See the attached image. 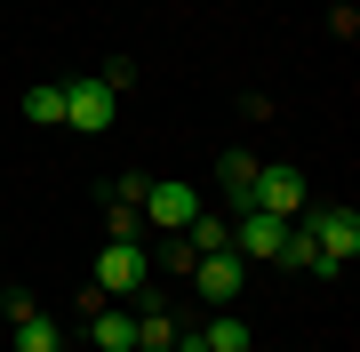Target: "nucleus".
<instances>
[{
    "instance_id": "1",
    "label": "nucleus",
    "mask_w": 360,
    "mask_h": 352,
    "mask_svg": "<svg viewBox=\"0 0 360 352\" xmlns=\"http://www.w3.org/2000/svg\"><path fill=\"white\" fill-rule=\"evenodd\" d=\"M232 209H257V216H281V224H296L312 209V176L304 169H288V160H272V169H257V184H240V193H232Z\"/></svg>"
},
{
    "instance_id": "2",
    "label": "nucleus",
    "mask_w": 360,
    "mask_h": 352,
    "mask_svg": "<svg viewBox=\"0 0 360 352\" xmlns=\"http://www.w3.org/2000/svg\"><path fill=\"white\" fill-rule=\"evenodd\" d=\"M144 280H153V248H144V240H104V256H96V296H104V304H136Z\"/></svg>"
},
{
    "instance_id": "3",
    "label": "nucleus",
    "mask_w": 360,
    "mask_h": 352,
    "mask_svg": "<svg viewBox=\"0 0 360 352\" xmlns=\"http://www.w3.org/2000/svg\"><path fill=\"white\" fill-rule=\"evenodd\" d=\"M296 224H304V240L321 248V264H336V273L360 256V209H304Z\"/></svg>"
},
{
    "instance_id": "4",
    "label": "nucleus",
    "mask_w": 360,
    "mask_h": 352,
    "mask_svg": "<svg viewBox=\"0 0 360 352\" xmlns=\"http://www.w3.org/2000/svg\"><path fill=\"white\" fill-rule=\"evenodd\" d=\"M112 120H120V96L104 89L96 72H72V80H65V129H80V136H104Z\"/></svg>"
},
{
    "instance_id": "5",
    "label": "nucleus",
    "mask_w": 360,
    "mask_h": 352,
    "mask_svg": "<svg viewBox=\"0 0 360 352\" xmlns=\"http://www.w3.org/2000/svg\"><path fill=\"white\" fill-rule=\"evenodd\" d=\"M193 216H200V193L184 176H160L153 193H144V233H184Z\"/></svg>"
},
{
    "instance_id": "6",
    "label": "nucleus",
    "mask_w": 360,
    "mask_h": 352,
    "mask_svg": "<svg viewBox=\"0 0 360 352\" xmlns=\"http://www.w3.org/2000/svg\"><path fill=\"white\" fill-rule=\"evenodd\" d=\"M0 313L16 320V352H65V320H56V313H40L25 288H8V304H0Z\"/></svg>"
},
{
    "instance_id": "7",
    "label": "nucleus",
    "mask_w": 360,
    "mask_h": 352,
    "mask_svg": "<svg viewBox=\"0 0 360 352\" xmlns=\"http://www.w3.org/2000/svg\"><path fill=\"white\" fill-rule=\"evenodd\" d=\"M193 288L208 304H240V288H248V264L232 256V248H208V256L193 264Z\"/></svg>"
},
{
    "instance_id": "8",
    "label": "nucleus",
    "mask_w": 360,
    "mask_h": 352,
    "mask_svg": "<svg viewBox=\"0 0 360 352\" xmlns=\"http://www.w3.org/2000/svg\"><path fill=\"white\" fill-rule=\"evenodd\" d=\"M281 233H288L281 216H257V209L232 216V256H240V264H272V256H281Z\"/></svg>"
},
{
    "instance_id": "9",
    "label": "nucleus",
    "mask_w": 360,
    "mask_h": 352,
    "mask_svg": "<svg viewBox=\"0 0 360 352\" xmlns=\"http://www.w3.org/2000/svg\"><path fill=\"white\" fill-rule=\"evenodd\" d=\"M89 344L96 352H136V313L129 304H96L89 313Z\"/></svg>"
},
{
    "instance_id": "10",
    "label": "nucleus",
    "mask_w": 360,
    "mask_h": 352,
    "mask_svg": "<svg viewBox=\"0 0 360 352\" xmlns=\"http://www.w3.org/2000/svg\"><path fill=\"white\" fill-rule=\"evenodd\" d=\"M272 264H288V273H312V280H336V264H321V248L304 240V224H288V233H281V256H272Z\"/></svg>"
},
{
    "instance_id": "11",
    "label": "nucleus",
    "mask_w": 360,
    "mask_h": 352,
    "mask_svg": "<svg viewBox=\"0 0 360 352\" xmlns=\"http://www.w3.org/2000/svg\"><path fill=\"white\" fill-rule=\"evenodd\" d=\"M25 120H32V129H65V80H40V89H25Z\"/></svg>"
},
{
    "instance_id": "12",
    "label": "nucleus",
    "mask_w": 360,
    "mask_h": 352,
    "mask_svg": "<svg viewBox=\"0 0 360 352\" xmlns=\"http://www.w3.org/2000/svg\"><path fill=\"white\" fill-rule=\"evenodd\" d=\"M136 352H176V313L144 304V313H136Z\"/></svg>"
},
{
    "instance_id": "13",
    "label": "nucleus",
    "mask_w": 360,
    "mask_h": 352,
    "mask_svg": "<svg viewBox=\"0 0 360 352\" xmlns=\"http://www.w3.org/2000/svg\"><path fill=\"white\" fill-rule=\"evenodd\" d=\"M200 352H257V337H248V320H232V313H217L200 328Z\"/></svg>"
},
{
    "instance_id": "14",
    "label": "nucleus",
    "mask_w": 360,
    "mask_h": 352,
    "mask_svg": "<svg viewBox=\"0 0 360 352\" xmlns=\"http://www.w3.org/2000/svg\"><path fill=\"white\" fill-rule=\"evenodd\" d=\"M193 264H200V248H193V240H184V233H160V273L193 280Z\"/></svg>"
},
{
    "instance_id": "15",
    "label": "nucleus",
    "mask_w": 360,
    "mask_h": 352,
    "mask_svg": "<svg viewBox=\"0 0 360 352\" xmlns=\"http://www.w3.org/2000/svg\"><path fill=\"white\" fill-rule=\"evenodd\" d=\"M184 240H193V248H200V256H208V248H232V224H224V216H208V209H200L193 224H184Z\"/></svg>"
},
{
    "instance_id": "16",
    "label": "nucleus",
    "mask_w": 360,
    "mask_h": 352,
    "mask_svg": "<svg viewBox=\"0 0 360 352\" xmlns=\"http://www.w3.org/2000/svg\"><path fill=\"white\" fill-rule=\"evenodd\" d=\"M257 169H264L257 152H224V160H217V184H224V193H240V184H257Z\"/></svg>"
},
{
    "instance_id": "17",
    "label": "nucleus",
    "mask_w": 360,
    "mask_h": 352,
    "mask_svg": "<svg viewBox=\"0 0 360 352\" xmlns=\"http://www.w3.org/2000/svg\"><path fill=\"white\" fill-rule=\"evenodd\" d=\"M104 233H112V240H144V209H120V200H112V209H104Z\"/></svg>"
},
{
    "instance_id": "18",
    "label": "nucleus",
    "mask_w": 360,
    "mask_h": 352,
    "mask_svg": "<svg viewBox=\"0 0 360 352\" xmlns=\"http://www.w3.org/2000/svg\"><path fill=\"white\" fill-rule=\"evenodd\" d=\"M144 193H153V176H136V169L112 176V200H120V209H144Z\"/></svg>"
},
{
    "instance_id": "19",
    "label": "nucleus",
    "mask_w": 360,
    "mask_h": 352,
    "mask_svg": "<svg viewBox=\"0 0 360 352\" xmlns=\"http://www.w3.org/2000/svg\"><path fill=\"white\" fill-rule=\"evenodd\" d=\"M328 32H336V40H360V8H352V0H336V8H328Z\"/></svg>"
},
{
    "instance_id": "20",
    "label": "nucleus",
    "mask_w": 360,
    "mask_h": 352,
    "mask_svg": "<svg viewBox=\"0 0 360 352\" xmlns=\"http://www.w3.org/2000/svg\"><path fill=\"white\" fill-rule=\"evenodd\" d=\"M240 120H257V129H264V120H281V105H272L264 89H248V96H240Z\"/></svg>"
},
{
    "instance_id": "21",
    "label": "nucleus",
    "mask_w": 360,
    "mask_h": 352,
    "mask_svg": "<svg viewBox=\"0 0 360 352\" xmlns=\"http://www.w3.org/2000/svg\"><path fill=\"white\" fill-rule=\"evenodd\" d=\"M0 304H8V280H0Z\"/></svg>"
}]
</instances>
